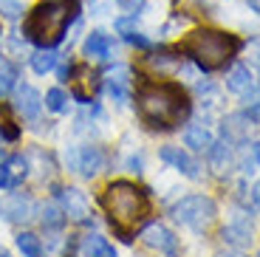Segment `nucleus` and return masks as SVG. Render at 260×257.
I'll list each match as a JSON object with an SVG mask.
<instances>
[{"label": "nucleus", "instance_id": "1", "mask_svg": "<svg viewBox=\"0 0 260 257\" xmlns=\"http://www.w3.org/2000/svg\"><path fill=\"white\" fill-rule=\"evenodd\" d=\"M139 116L150 127L170 130L189 116V99L176 82H147L139 88Z\"/></svg>", "mask_w": 260, "mask_h": 257}, {"label": "nucleus", "instance_id": "13", "mask_svg": "<svg viewBox=\"0 0 260 257\" xmlns=\"http://www.w3.org/2000/svg\"><path fill=\"white\" fill-rule=\"evenodd\" d=\"M0 212L6 215V220L12 223H26L28 218L34 215V201L26 198V195H9L3 204H0Z\"/></svg>", "mask_w": 260, "mask_h": 257}, {"label": "nucleus", "instance_id": "32", "mask_svg": "<svg viewBox=\"0 0 260 257\" xmlns=\"http://www.w3.org/2000/svg\"><path fill=\"white\" fill-rule=\"evenodd\" d=\"M246 3H249V9H252L254 14H260V0H246Z\"/></svg>", "mask_w": 260, "mask_h": 257}, {"label": "nucleus", "instance_id": "26", "mask_svg": "<svg viewBox=\"0 0 260 257\" xmlns=\"http://www.w3.org/2000/svg\"><path fill=\"white\" fill-rule=\"evenodd\" d=\"M150 65H153L156 71H176L178 57H173V54H153V57H150Z\"/></svg>", "mask_w": 260, "mask_h": 257}, {"label": "nucleus", "instance_id": "17", "mask_svg": "<svg viewBox=\"0 0 260 257\" xmlns=\"http://www.w3.org/2000/svg\"><path fill=\"white\" fill-rule=\"evenodd\" d=\"M212 142H215V136L207 124H189L187 133H184V144L189 150H195V153H207L212 147Z\"/></svg>", "mask_w": 260, "mask_h": 257}, {"label": "nucleus", "instance_id": "9", "mask_svg": "<svg viewBox=\"0 0 260 257\" xmlns=\"http://www.w3.org/2000/svg\"><path fill=\"white\" fill-rule=\"evenodd\" d=\"M158 155H161L164 164H170L173 170H178L181 175H187V178H192V181H198L204 175L201 173V164H198V161H195L187 150H181V147H161V150H158Z\"/></svg>", "mask_w": 260, "mask_h": 257}, {"label": "nucleus", "instance_id": "30", "mask_svg": "<svg viewBox=\"0 0 260 257\" xmlns=\"http://www.w3.org/2000/svg\"><path fill=\"white\" fill-rule=\"evenodd\" d=\"M124 40H127L130 45H139V48H150V40L144 37V34H139V31H130V34H124Z\"/></svg>", "mask_w": 260, "mask_h": 257}, {"label": "nucleus", "instance_id": "22", "mask_svg": "<svg viewBox=\"0 0 260 257\" xmlns=\"http://www.w3.org/2000/svg\"><path fill=\"white\" fill-rule=\"evenodd\" d=\"M17 79H20L17 65H14L12 59L0 57V93H9V90H14V88H17Z\"/></svg>", "mask_w": 260, "mask_h": 257}, {"label": "nucleus", "instance_id": "11", "mask_svg": "<svg viewBox=\"0 0 260 257\" xmlns=\"http://www.w3.org/2000/svg\"><path fill=\"white\" fill-rule=\"evenodd\" d=\"M14 108H17V113L23 116V119L34 122V119L40 116V110H43V97H40V90L31 88V85H20L17 93H14Z\"/></svg>", "mask_w": 260, "mask_h": 257}, {"label": "nucleus", "instance_id": "3", "mask_svg": "<svg viewBox=\"0 0 260 257\" xmlns=\"http://www.w3.org/2000/svg\"><path fill=\"white\" fill-rule=\"evenodd\" d=\"M102 206L111 223L119 232L127 235L130 229H136L144 218L150 215V198L144 189H139L130 181H113L108 189L102 192Z\"/></svg>", "mask_w": 260, "mask_h": 257}, {"label": "nucleus", "instance_id": "4", "mask_svg": "<svg viewBox=\"0 0 260 257\" xmlns=\"http://www.w3.org/2000/svg\"><path fill=\"white\" fill-rule=\"evenodd\" d=\"M74 17H77L74 0H46L26 17L23 34H26V40L37 43L40 48H54L62 40L65 28Z\"/></svg>", "mask_w": 260, "mask_h": 257}, {"label": "nucleus", "instance_id": "27", "mask_svg": "<svg viewBox=\"0 0 260 257\" xmlns=\"http://www.w3.org/2000/svg\"><path fill=\"white\" fill-rule=\"evenodd\" d=\"M20 14H23V3L20 0H0V17L17 20Z\"/></svg>", "mask_w": 260, "mask_h": 257}, {"label": "nucleus", "instance_id": "14", "mask_svg": "<svg viewBox=\"0 0 260 257\" xmlns=\"http://www.w3.org/2000/svg\"><path fill=\"white\" fill-rule=\"evenodd\" d=\"M207 161H209V167H212L218 175L229 173V170H232V164H235V150H232V142H229V139L212 142V147L207 150Z\"/></svg>", "mask_w": 260, "mask_h": 257}, {"label": "nucleus", "instance_id": "21", "mask_svg": "<svg viewBox=\"0 0 260 257\" xmlns=\"http://www.w3.org/2000/svg\"><path fill=\"white\" fill-rule=\"evenodd\" d=\"M57 51L54 48H40V51H34L31 57H28V62H31V68L37 74H48V71H54L57 68Z\"/></svg>", "mask_w": 260, "mask_h": 257}, {"label": "nucleus", "instance_id": "2", "mask_svg": "<svg viewBox=\"0 0 260 257\" xmlns=\"http://www.w3.org/2000/svg\"><path fill=\"white\" fill-rule=\"evenodd\" d=\"M178 51L187 54L201 71H218L241 51V40L215 28H195L178 43Z\"/></svg>", "mask_w": 260, "mask_h": 257}, {"label": "nucleus", "instance_id": "8", "mask_svg": "<svg viewBox=\"0 0 260 257\" xmlns=\"http://www.w3.org/2000/svg\"><path fill=\"white\" fill-rule=\"evenodd\" d=\"M59 204H62V212L71 220H77V223H88L91 220V204H88L85 192L77 189V186L59 189Z\"/></svg>", "mask_w": 260, "mask_h": 257}, {"label": "nucleus", "instance_id": "16", "mask_svg": "<svg viewBox=\"0 0 260 257\" xmlns=\"http://www.w3.org/2000/svg\"><path fill=\"white\" fill-rule=\"evenodd\" d=\"M223 240H226L229 246H235V249H243V246L252 243V223H249L246 218H235L232 223L223 226Z\"/></svg>", "mask_w": 260, "mask_h": 257}, {"label": "nucleus", "instance_id": "35", "mask_svg": "<svg viewBox=\"0 0 260 257\" xmlns=\"http://www.w3.org/2000/svg\"><path fill=\"white\" fill-rule=\"evenodd\" d=\"M254 257H260V251H257V254H254Z\"/></svg>", "mask_w": 260, "mask_h": 257}, {"label": "nucleus", "instance_id": "24", "mask_svg": "<svg viewBox=\"0 0 260 257\" xmlns=\"http://www.w3.org/2000/svg\"><path fill=\"white\" fill-rule=\"evenodd\" d=\"M62 220H65L62 206H57V204H46V206H43V226H46V229H59Z\"/></svg>", "mask_w": 260, "mask_h": 257}, {"label": "nucleus", "instance_id": "6", "mask_svg": "<svg viewBox=\"0 0 260 257\" xmlns=\"http://www.w3.org/2000/svg\"><path fill=\"white\" fill-rule=\"evenodd\" d=\"M68 164H71L74 173L85 175V178H93V175H99L105 170V153L96 144H82V147H77L71 153Z\"/></svg>", "mask_w": 260, "mask_h": 257}, {"label": "nucleus", "instance_id": "23", "mask_svg": "<svg viewBox=\"0 0 260 257\" xmlns=\"http://www.w3.org/2000/svg\"><path fill=\"white\" fill-rule=\"evenodd\" d=\"M17 249L23 251V257H43V243L31 232H20L17 235Z\"/></svg>", "mask_w": 260, "mask_h": 257}, {"label": "nucleus", "instance_id": "25", "mask_svg": "<svg viewBox=\"0 0 260 257\" xmlns=\"http://www.w3.org/2000/svg\"><path fill=\"white\" fill-rule=\"evenodd\" d=\"M46 108L54 110V113H65V110H68V97H65L59 88H51L46 93Z\"/></svg>", "mask_w": 260, "mask_h": 257}, {"label": "nucleus", "instance_id": "10", "mask_svg": "<svg viewBox=\"0 0 260 257\" xmlns=\"http://www.w3.org/2000/svg\"><path fill=\"white\" fill-rule=\"evenodd\" d=\"M105 90H108V97H111L119 108L130 102V71L124 68V65H116V68L108 74V79H105Z\"/></svg>", "mask_w": 260, "mask_h": 257}, {"label": "nucleus", "instance_id": "19", "mask_svg": "<svg viewBox=\"0 0 260 257\" xmlns=\"http://www.w3.org/2000/svg\"><path fill=\"white\" fill-rule=\"evenodd\" d=\"M111 37L105 31H91L88 40H85V57H93V59H108L111 57Z\"/></svg>", "mask_w": 260, "mask_h": 257}, {"label": "nucleus", "instance_id": "15", "mask_svg": "<svg viewBox=\"0 0 260 257\" xmlns=\"http://www.w3.org/2000/svg\"><path fill=\"white\" fill-rule=\"evenodd\" d=\"M226 88L232 93H238V97H252L254 90H257L254 88V77L246 65H235L232 71L226 74Z\"/></svg>", "mask_w": 260, "mask_h": 257}, {"label": "nucleus", "instance_id": "7", "mask_svg": "<svg viewBox=\"0 0 260 257\" xmlns=\"http://www.w3.org/2000/svg\"><path fill=\"white\" fill-rule=\"evenodd\" d=\"M142 240H144V246L156 249L158 254H164V257H178V238L167 229V226L150 223L147 229L142 232Z\"/></svg>", "mask_w": 260, "mask_h": 257}, {"label": "nucleus", "instance_id": "33", "mask_svg": "<svg viewBox=\"0 0 260 257\" xmlns=\"http://www.w3.org/2000/svg\"><path fill=\"white\" fill-rule=\"evenodd\" d=\"M252 62L260 68V45H254V54H252Z\"/></svg>", "mask_w": 260, "mask_h": 257}, {"label": "nucleus", "instance_id": "18", "mask_svg": "<svg viewBox=\"0 0 260 257\" xmlns=\"http://www.w3.org/2000/svg\"><path fill=\"white\" fill-rule=\"evenodd\" d=\"M93 88H96V74H93L91 68L79 65L77 71H74V97L82 99V102H88L91 93H93Z\"/></svg>", "mask_w": 260, "mask_h": 257}, {"label": "nucleus", "instance_id": "12", "mask_svg": "<svg viewBox=\"0 0 260 257\" xmlns=\"http://www.w3.org/2000/svg\"><path fill=\"white\" fill-rule=\"evenodd\" d=\"M28 175V164L23 155H12L0 164V189H17Z\"/></svg>", "mask_w": 260, "mask_h": 257}, {"label": "nucleus", "instance_id": "29", "mask_svg": "<svg viewBox=\"0 0 260 257\" xmlns=\"http://www.w3.org/2000/svg\"><path fill=\"white\" fill-rule=\"evenodd\" d=\"M116 31L122 34H130V31H136V23H133V14H130V17H122V20H116Z\"/></svg>", "mask_w": 260, "mask_h": 257}, {"label": "nucleus", "instance_id": "20", "mask_svg": "<svg viewBox=\"0 0 260 257\" xmlns=\"http://www.w3.org/2000/svg\"><path fill=\"white\" fill-rule=\"evenodd\" d=\"M82 254L85 257H116V249L108 243V238L93 232V235H85L82 238Z\"/></svg>", "mask_w": 260, "mask_h": 257}, {"label": "nucleus", "instance_id": "5", "mask_svg": "<svg viewBox=\"0 0 260 257\" xmlns=\"http://www.w3.org/2000/svg\"><path fill=\"white\" fill-rule=\"evenodd\" d=\"M170 212H173V218H176L178 223L201 232V229H207V226L215 223L218 206H215V201L209 198V195H184L178 204H173Z\"/></svg>", "mask_w": 260, "mask_h": 257}, {"label": "nucleus", "instance_id": "28", "mask_svg": "<svg viewBox=\"0 0 260 257\" xmlns=\"http://www.w3.org/2000/svg\"><path fill=\"white\" fill-rule=\"evenodd\" d=\"M116 6L122 9V12H127V14H133V17H136L139 12H144V9H147V0H116Z\"/></svg>", "mask_w": 260, "mask_h": 257}, {"label": "nucleus", "instance_id": "31", "mask_svg": "<svg viewBox=\"0 0 260 257\" xmlns=\"http://www.w3.org/2000/svg\"><path fill=\"white\" fill-rule=\"evenodd\" d=\"M9 51H14V54H23V37H17V34H14V37H9Z\"/></svg>", "mask_w": 260, "mask_h": 257}, {"label": "nucleus", "instance_id": "34", "mask_svg": "<svg viewBox=\"0 0 260 257\" xmlns=\"http://www.w3.org/2000/svg\"><path fill=\"white\" fill-rule=\"evenodd\" d=\"M0 257H9V254H0Z\"/></svg>", "mask_w": 260, "mask_h": 257}]
</instances>
